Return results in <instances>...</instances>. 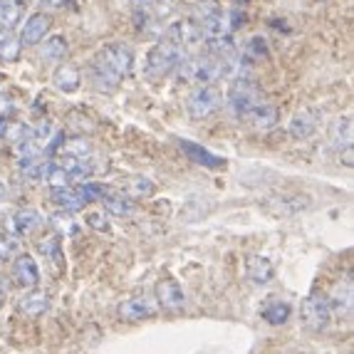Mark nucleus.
<instances>
[{
    "instance_id": "c756f323",
    "label": "nucleus",
    "mask_w": 354,
    "mask_h": 354,
    "mask_svg": "<svg viewBox=\"0 0 354 354\" xmlns=\"http://www.w3.org/2000/svg\"><path fill=\"white\" fill-rule=\"evenodd\" d=\"M53 225L57 228L59 236H62V233H77V223L70 218V216H62V213L53 216Z\"/></svg>"
},
{
    "instance_id": "f3484780",
    "label": "nucleus",
    "mask_w": 354,
    "mask_h": 354,
    "mask_svg": "<svg viewBox=\"0 0 354 354\" xmlns=\"http://www.w3.org/2000/svg\"><path fill=\"white\" fill-rule=\"evenodd\" d=\"M42 225H45V221H42L40 211H35V208H23V211L12 216V230L18 236H32Z\"/></svg>"
},
{
    "instance_id": "b1692460",
    "label": "nucleus",
    "mask_w": 354,
    "mask_h": 354,
    "mask_svg": "<svg viewBox=\"0 0 354 354\" xmlns=\"http://www.w3.org/2000/svg\"><path fill=\"white\" fill-rule=\"evenodd\" d=\"M37 250L45 255V260H50L53 266H57V270L62 268V245H59V236H48L37 243Z\"/></svg>"
},
{
    "instance_id": "2f4dec72",
    "label": "nucleus",
    "mask_w": 354,
    "mask_h": 354,
    "mask_svg": "<svg viewBox=\"0 0 354 354\" xmlns=\"http://www.w3.org/2000/svg\"><path fill=\"white\" fill-rule=\"evenodd\" d=\"M87 225H92L97 230H109V223H106V218L102 213H87Z\"/></svg>"
},
{
    "instance_id": "c85d7f7f",
    "label": "nucleus",
    "mask_w": 354,
    "mask_h": 354,
    "mask_svg": "<svg viewBox=\"0 0 354 354\" xmlns=\"http://www.w3.org/2000/svg\"><path fill=\"white\" fill-rule=\"evenodd\" d=\"M245 57L248 59H263L268 57V45L263 37H250L248 45H245Z\"/></svg>"
},
{
    "instance_id": "dca6fc26",
    "label": "nucleus",
    "mask_w": 354,
    "mask_h": 354,
    "mask_svg": "<svg viewBox=\"0 0 354 354\" xmlns=\"http://www.w3.org/2000/svg\"><path fill=\"white\" fill-rule=\"evenodd\" d=\"M156 300L164 310H181L186 305V295H183L181 285L174 283V280H161L156 285Z\"/></svg>"
},
{
    "instance_id": "e433bc0d",
    "label": "nucleus",
    "mask_w": 354,
    "mask_h": 354,
    "mask_svg": "<svg viewBox=\"0 0 354 354\" xmlns=\"http://www.w3.org/2000/svg\"><path fill=\"white\" fill-rule=\"evenodd\" d=\"M6 196H8L6 186H3V183H0V201H6Z\"/></svg>"
},
{
    "instance_id": "bb28decb",
    "label": "nucleus",
    "mask_w": 354,
    "mask_h": 354,
    "mask_svg": "<svg viewBox=\"0 0 354 354\" xmlns=\"http://www.w3.org/2000/svg\"><path fill=\"white\" fill-rule=\"evenodd\" d=\"M18 241L10 233H0V260H12L18 255Z\"/></svg>"
},
{
    "instance_id": "a878e982",
    "label": "nucleus",
    "mask_w": 354,
    "mask_h": 354,
    "mask_svg": "<svg viewBox=\"0 0 354 354\" xmlns=\"http://www.w3.org/2000/svg\"><path fill=\"white\" fill-rule=\"evenodd\" d=\"M62 153L65 156H75V159H89L92 156V144L87 139H70V142H62Z\"/></svg>"
},
{
    "instance_id": "a211bd4d",
    "label": "nucleus",
    "mask_w": 354,
    "mask_h": 354,
    "mask_svg": "<svg viewBox=\"0 0 354 354\" xmlns=\"http://www.w3.org/2000/svg\"><path fill=\"white\" fill-rule=\"evenodd\" d=\"M100 203L104 206L106 213H112V216H129L131 211H134V206H131L129 196L119 194V191H112V189H104V194L100 196Z\"/></svg>"
},
{
    "instance_id": "f257e3e1",
    "label": "nucleus",
    "mask_w": 354,
    "mask_h": 354,
    "mask_svg": "<svg viewBox=\"0 0 354 354\" xmlns=\"http://www.w3.org/2000/svg\"><path fill=\"white\" fill-rule=\"evenodd\" d=\"M134 67V53L124 42H109L95 55L89 65V80L100 92H114L119 82L129 77Z\"/></svg>"
},
{
    "instance_id": "2eb2a0df",
    "label": "nucleus",
    "mask_w": 354,
    "mask_h": 354,
    "mask_svg": "<svg viewBox=\"0 0 354 354\" xmlns=\"http://www.w3.org/2000/svg\"><path fill=\"white\" fill-rule=\"evenodd\" d=\"M245 275L253 285H268L275 275V268L266 255H248L245 260Z\"/></svg>"
},
{
    "instance_id": "cd10ccee",
    "label": "nucleus",
    "mask_w": 354,
    "mask_h": 354,
    "mask_svg": "<svg viewBox=\"0 0 354 354\" xmlns=\"http://www.w3.org/2000/svg\"><path fill=\"white\" fill-rule=\"evenodd\" d=\"M129 194L134 196V198H144V196H151L153 194V183L149 181V178L144 176H136L129 181Z\"/></svg>"
},
{
    "instance_id": "423d86ee",
    "label": "nucleus",
    "mask_w": 354,
    "mask_h": 354,
    "mask_svg": "<svg viewBox=\"0 0 354 354\" xmlns=\"http://www.w3.org/2000/svg\"><path fill=\"white\" fill-rule=\"evenodd\" d=\"M12 280L20 285V288H37L40 285V270H37V263L32 255L18 253L12 258Z\"/></svg>"
},
{
    "instance_id": "412c9836",
    "label": "nucleus",
    "mask_w": 354,
    "mask_h": 354,
    "mask_svg": "<svg viewBox=\"0 0 354 354\" xmlns=\"http://www.w3.org/2000/svg\"><path fill=\"white\" fill-rule=\"evenodd\" d=\"M20 53H23V45H20V37L8 28H0V59L3 62H18Z\"/></svg>"
},
{
    "instance_id": "6e6552de",
    "label": "nucleus",
    "mask_w": 354,
    "mask_h": 354,
    "mask_svg": "<svg viewBox=\"0 0 354 354\" xmlns=\"http://www.w3.org/2000/svg\"><path fill=\"white\" fill-rule=\"evenodd\" d=\"M327 302H330L332 315H337V317H352V307H354V288H352V280L337 283L335 290H332V295L327 297Z\"/></svg>"
},
{
    "instance_id": "ddd939ff",
    "label": "nucleus",
    "mask_w": 354,
    "mask_h": 354,
    "mask_svg": "<svg viewBox=\"0 0 354 354\" xmlns=\"http://www.w3.org/2000/svg\"><path fill=\"white\" fill-rule=\"evenodd\" d=\"M53 84H55V89L65 92V95H75L77 89L82 87V75H80V70H77L75 65H70V62H62V65L55 67Z\"/></svg>"
},
{
    "instance_id": "f704fd0d",
    "label": "nucleus",
    "mask_w": 354,
    "mask_h": 354,
    "mask_svg": "<svg viewBox=\"0 0 354 354\" xmlns=\"http://www.w3.org/2000/svg\"><path fill=\"white\" fill-rule=\"evenodd\" d=\"M129 3H134L136 8H147L149 3H151V0H129Z\"/></svg>"
},
{
    "instance_id": "7c9ffc66",
    "label": "nucleus",
    "mask_w": 354,
    "mask_h": 354,
    "mask_svg": "<svg viewBox=\"0 0 354 354\" xmlns=\"http://www.w3.org/2000/svg\"><path fill=\"white\" fill-rule=\"evenodd\" d=\"M70 6V0H40L42 12H55V10H65Z\"/></svg>"
},
{
    "instance_id": "0eeeda50",
    "label": "nucleus",
    "mask_w": 354,
    "mask_h": 354,
    "mask_svg": "<svg viewBox=\"0 0 354 354\" xmlns=\"http://www.w3.org/2000/svg\"><path fill=\"white\" fill-rule=\"evenodd\" d=\"M156 307L149 297H131V300H124L119 305L117 315L122 322H142V319L153 317Z\"/></svg>"
},
{
    "instance_id": "39448f33",
    "label": "nucleus",
    "mask_w": 354,
    "mask_h": 354,
    "mask_svg": "<svg viewBox=\"0 0 354 354\" xmlns=\"http://www.w3.org/2000/svg\"><path fill=\"white\" fill-rule=\"evenodd\" d=\"M50 28H53V20L48 12H32L20 30V45H40L48 37Z\"/></svg>"
},
{
    "instance_id": "1a4fd4ad",
    "label": "nucleus",
    "mask_w": 354,
    "mask_h": 354,
    "mask_svg": "<svg viewBox=\"0 0 354 354\" xmlns=\"http://www.w3.org/2000/svg\"><path fill=\"white\" fill-rule=\"evenodd\" d=\"M327 136H330L332 149H337V151L352 149V142H354L352 117H337V119H332V122H330V129H327Z\"/></svg>"
},
{
    "instance_id": "473e14b6",
    "label": "nucleus",
    "mask_w": 354,
    "mask_h": 354,
    "mask_svg": "<svg viewBox=\"0 0 354 354\" xmlns=\"http://www.w3.org/2000/svg\"><path fill=\"white\" fill-rule=\"evenodd\" d=\"M12 109H15L12 100H10L8 95H3V92H0V117H10Z\"/></svg>"
},
{
    "instance_id": "393cba45",
    "label": "nucleus",
    "mask_w": 354,
    "mask_h": 354,
    "mask_svg": "<svg viewBox=\"0 0 354 354\" xmlns=\"http://www.w3.org/2000/svg\"><path fill=\"white\" fill-rule=\"evenodd\" d=\"M42 178H45V183H50L53 189H62V186H70V183H72V176L59 164H48V166H45V174H42Z\"/></svg>"
},
{
    "instance_id": "9d476101",
    "label": "nucleus",
    "mask_w": 354,
    "mask_h": 354,
    "mask_svg": "<svg viewBox=\"0 0 354 354\" xmlns=\"http://www.w3.org/2000/svg\"><path fill=\"white\" fill-rule=\"evenodd\" d=\"M178 147H181V151L186 153V156H189V161H194V164H198V166H206V169H221V166H225L223 156H216L213 151L203 149L201 144L189 142V139H181Z\"/></svg>"
},
{
    "instance_id": "6ab92c4d",
    "label": "nucleus",
    "mask_w": 354,
    "mask_h": 354,
    "mask_svg": "<svg viewBox=\"0 0 354 354\" xmlns=\"http://www.w3.org/2000/svg\"><path fill=\"white\" fill-rule=\"evenodd\" d=\"M278 119H280L278 106H272L270 102H263V104L245 119V124H253L255 129H272V127L278 124Z\"/></svg>"
},
{
    "instance_id": "4468645a",
    "label": "nucleus",
    "mask_w": 354,
    "mask_h": 354,
    "mask_svg": "<svg viewBox=\"0 0 354 354\" xmlns=\"http://www.w3.org/2000/svg\"><path fill=\"white\" fill-rule=\"evenodd\" d=\"M50 198L57 208H62L65 213H77L87 206V198L80 189H72V186H62V189L50 191Z\"/></svg>"
},
{
    "instance_id": "20e7f679",
    "label": "nucleus",
    "mask_w": 354,
    "mask_h": 354,
    "mask_svg": "<svg viewBox=\"0 0 354 354\" xmlns=\"http://www.w3.org/2000/svg\"><path fill=\"white\" fill-rule=\"evenodd\" d=\"M330 322H332V310H330V302H327V295H322V292L307 295L305 302H302V325L310 332H322L330 327Z\"/></svg>"
},
{
    "instance_id": "5701e85b",
    "label": "nucleus",
    "mask_w": 354,
    "mask_h": 354,
    "mask_svg": "<svg viewBox=\"0 0 354 354\" xmlns=\"http://www.w3.org/2000/svg\"><path fill=\"white\" fill-rule=\"evenodd\" d=\"M67 50H70V45H67V37L65 35H53L48 37V40L42 42V59H50V62H59V59H65Z\"/></svg>"
},
{
    "instance_id": "72a5a7b5",
    "label": "nucleus",
    "mask_w": 354,
    "mask_h": 354,
    "mask_svg": "<svg viewBox=\"0 0 354 354\" xmlns=\"http://www.w3.org/2000/svg\"><path fill=\"white\" fill-rule=\"evenodd\" d=\"M8 127H10V119H8V117H0V139H6Z\"/></svg>"
},
{
    "instance_id": "aec40b11",
    "label": "nucleus",
    "mask_w": 354,
    "mask_h": 354,
    "mask_svg": "<svg viewBox=\"0 0 354 354\" xmlns=\"http://www.w3.org/2000/svg\"><path fill=\"white\" fill-rule=\"evenodd\" d=\"M290 315H292V307H290L288 302L278 300V297H270V300L266 302V307H263V319L272 327L285 325L290 319Z\"/></svg>"
},
{
    "instance_id": "f8f14e48",
    "label": "nucleus",
    "mask_w": 354,
    "mask_h": 354,
    "mask_svg": "<svg viewBox=\"0 0 354 354\" xmlns=\"http://www.w3.org/2000/svg\"><path fill=\"white\" fill-rule=\"evenodd\" d=\"M319 127V114L315 109H302L295 117L290 119V136L302 142V139H310V136L317 131Z\"/></svg>"
},
{
    "instance_id": "9b49d317",
    "label": "nucleus",
    "mask_w": 354,
    "mask_h": 354,
    "mask_svg": "<svg viewBox=\"0 0 354 354\" xmlns=\"http://www.w3.org/2000/svg\"><path fill=\"white\" fill-rule=\"evenodd\" d=\"M53 305V297L45 290L30 288L23 297H20V313H25L28 317H42Z\"/></svg>"
},
{
    "instance_id": "f03ea898",
    "label": "nucleus",
    "mask_w": 354,
    "mask_h": 354,
    "mask_svg": "<svg viewBox=\"0 0 354 354\" xmlns=\"http://www.w3.org/2000/svg\"><path fill=\"white\" fill-rule=\"evenodd\" d=\"M263 102H268L266 95L260 92V87L253 80H248V77H236L233 80V84L228 89V106L241 122H245Z\"/></svg>"
},
{
    "instance_id": "4be33fe9",
    "label": "nucleus",
    "mask_w": 354,
    "mask_h": 354,
    "mask_svg": "<svg viewBox=\"0 0 354 354\" xmlns=\"http://www.w3.org/2000/svg\"><path fill=\"white\" fill-rule=\"evenodd\" d=\"M25 6H28L25 0H0V28H15L23 18Z\"/></svg>"
},
{
    "instance_id": "c9c22d12",
    "label": "nucleus",
    "mask_w": 354,
    "mask_h": 354,
    "mask_svg": "<svg viewBox=\"0 0 354 354\" xmlns=\"http://www.w3.org/2000/svg\"><path fill=\"white\" fill-rule=\"evenodd\" d=\"M6 305V288H3V285H0V307Z\"/></svg>"
},
{
    "instance_id": "7ed1b4c3",
    "label": "nucleus",
    "mask_w": 354,
    "mask_h": 354,
    "mask_svg": "<svg viewBox=\"0 0 354 354\" xmlns=\"http://www.w3.org/2000/svg\"><path fill=\"white\" fill-rule=\"evenodd\" d=\"M223 106V95L221 89H216L213 84H198V89H194L186 102V109H189L191 119H206L211 114H216Z\"/></svg>"
}]
</instances>
